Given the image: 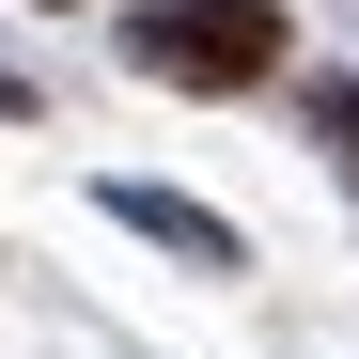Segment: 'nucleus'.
Returning a JSON list of instances; mask_svg holds the SVG:
<instances>
[{"label":"nucleus","instance_id":"obj_2","mask_svg":"<svg viewBox=\"0 0 359 359\" xmlns=\"http://www.w3.org/2000/svg\"><path fill=\"white\" fill-rule=\"evenodd\" d=\"M109 219L156 234V250H188V266H234V219H203L188 188H141V172H109Z\"/></svg>","mask_w":359,"mask_h":359},{"label":"nucleus","instance_id":"obj_1","mask_svg":"<svg viewBox=\"0 0 359 359\" xmlns=\"http://www.w3.org/2000/svg\"><path fill=\"white\" fill-rule=\"evenodd\" d=\"M281 47H297L281 0H172V16L141 32V63L188 79V94H250V79H281Z\"/></svg>","mask_w":359,"mask_h":359},{"label":"nucleus","instance_id":"obj_3","mask_svg":"<svg viewBox=\"0 0 359 359\" xmlns=\"http://www.w3.org/2000/svg\"><path fill=\"white\" fill-rule=\"evenodd\" d=\"M328 141H359V79H328Z\"/></svg>","mask_w":359,"mask_h":359}]
</instances>
